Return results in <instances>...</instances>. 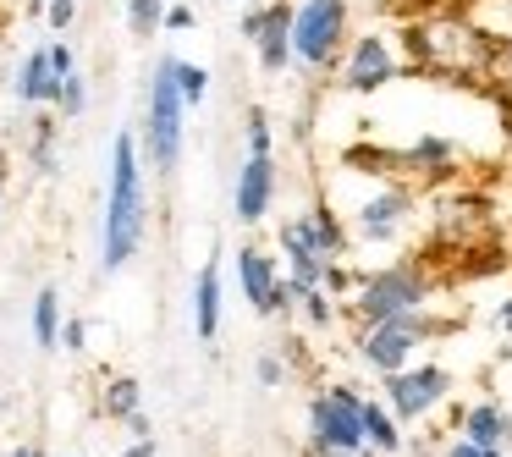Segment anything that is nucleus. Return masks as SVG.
Here are the masks:
<instances>
[{
  "instance_id": "obj_21",
  "label": "nucleus",
  "mask_w": 512,
  "mask_h": 457,
  "mask_svg": "<svg viewBox=\"0 0 512 457\" xmlns=\"http://www.w3.org/2000/svg\"><path fill=\"white\" fill-rule=\"evenodd\" d=\"M309 221H314V232H320V243H325V254H331V259H347V254H353V232H347L342 210H336L325 193L309 204Z\"/></svg>"
},
{
  "instance_id": "obj_14",
  "label": "nucleus",
  "mask_w": 512,
  "mask_h": 457,
  "mask_svg": "<svg viewBox=\"0 0 512 457\" xmlns=\"http://www.w3.org/2000/svg\"><path fill=\"white\" fill-rule=\"evenodd\" d=\"M276 188H281L276 155H254V149H248L243 166H237V182H232V215L243 226H259L276 210Z\"/></svg>"
},
{
  "instance_id": "obj_26",
  "label": "nucleus",
  "mask_w": 512,
  "mask_h": 457,
  "mask_svg": "<svg viewBox=\"0 0 512 457\" xmlns=\"http://www.w3.org/2000/svg\"><path fill=\"white\" fill-rule=\"evenodd\" d=\"M485 89L496 94V105H512V39H496V56H490Z\"/></svg>"
},
{
  "instance_id": "obj_19",
  "label": "nucleus",
  "mask_w": 512,
  "mask_h": 457,
  "mask_svg": "<svg viewBox=\"0 0 512 457\" xmlns=\"http://www.w3.org/2000/svg\"><path fill=\"white\" fill-rule=\"evenodd\" d=\"M364 441L375 457H402L408 435H402V419L391 413L386 397H364Z\"/></svg>"
},
{
  "instance_id": "obj_12",
  "label": "nucleus",
  "mask_w": 512,
  "mask_h": 457,
  "mask_svg": "<svg viewBox=\"0 0 512 457\" xmlns=\"http://www.w3.org/2000/svg\"><path fill=\"white\" fill-rule=\"evenodd\" d=\"M237 287H243V303L259 314V320H281V287H287V265H281L270 248L243 243L237 248Z\"/></svg>"
},
{
  "instance_id": "obj_24",
  "label": "nucleus",
  "mask_w": 512,
  "mask_h": 457,
  "mask_svg": "<svg viewBox=\"0 0 512 457\" xmlns=\"http://www.w3.org/2000/svg\"><path fill=\"white\" fill-rule=\"evenodd\" d=\"M28 166L39 171V177H56V116L39 111L34 122V144H28Z\"/></svg>"
},
{
  "instance_id": "obj_7",
  "label": "nucleus",
  "mask_w": 512,
  "mask_h": 457,
  "mask_svg": "<svg viewBox=\"0 0 512 457\" xmlns=\"http://www.w3.org/2000/svg\"><path fill=\"white\" fill-rule=\"evenodd\" d=\"M446 331H452V320H435L430 309L397 314V320H369V325H353V353L369 375H397V369H408Z\"/></svg>"
},
{
  "instance_id": "obj_17",
  "label": "nucleus",
  "mask_w": 512,
  "mask_h": 457,
  "mask_svg": "<svg viewBox=\"0 0 512 457\" xmlns=\"http://www.w3.org/2000/svg\"><path fill=\"white\" fill-rule=\"evenodd\" d=\"M193 336L215 342L221 336V259H204L199 276H193Z\"/></svg>"
},
{
  "instance_id": "obj_25",
  "label": "nucleus",
  "mask_w": 512,
  "mask_h": 457,
  "mask_svg": "<svg viewBox=\"0 0 512 457\" xmlns=\"http://www.w3.org/2000/svg\"><path fill=\"white\" fill-rule=\"evenodd\" d=\"M166 28V0H127V34L149 39Z\"/></svg>"
},
{
  "instance_id": "obj_5",
  "label": "nucleus",
  "mask_w": 512,
  "mask_h": 457,
  "mask_svg": "<svg viewBox=\"0 0 512 457\" xmlns=\"http://www.w3.org/2000/svg\"><path fill=\"white\" fill-rule=\"evenodd\" d=\"M358 177H369L364 193H358V199L342 210L353 243H364V248L402 243V232L419 221V188H413V182H402V177H375V171H358Z\"/></svg>"
},
{
  "instance_id": "obj_32",
  "label": "nucleus",
  "mask_w": 512,
  "mask_h": 457,
  "mask_svg": "<svg viewBox=\"0 0 512 457\" xmlns=\"http://www.w3.org/2000/svg\"><path fill=\"white\" fill-rule=\"evenodd\" d=\"M441 457H507V446H479V441H468V435H452V441L441 446Z\"/></svg>"
},
{
  "instance_id": "obj_33",
  "label": "nucleus",
  "mask_w": 512,
  "mask_h": 457,
  "mask_svg": "<svg viewBox=\"0 0 512 457\" xmlns=\"http://www.w3.org/2000/svg\"><path fill=\"white\" fill-rule=\"evenodd\" d=\"M45 23H50V34H67V28L78 23V0H50V6H45Z\"/></svg>"
},
{
  "instance_id": "obj_6",
  "label": "nucleus",
  "mask_w": 512,
  "mask_h": 457,
  "mask_svg": "<svg viewBox=\"0 0 512 457\" xmlns=\"http://www.w3.org/2000/svg\"><path fill=\"white\" fill-rule=\"evenodd\" d=\"M353 39V0H298L292 6V67L325 78L342 67V50Z\"/></svg>"
},
{
  "instance_id": "obj_41",
  "label": "nucleus",
  "mask_w": 512,
  "mask_h": 457,
  "mask_svg": "<svg viewBox=\"0 0 512 457\" xmlns=\"http://www.w3.org/2000/svg\"><path fill=\"white\" fill-rule=\"evenodd\" d=\"M23 6H28V17H45V6H50V0H23Z\"/></svg>"
},
{
  "instance_id": "obj_18",
  "label": "nucleus",
  "mask_w": 512,
  "mask_h": 457,
  "mask_svg": "<svg viewBox=\"0 0 512 457\" xmlns=\"http://www.w3.org/2000/svg\"><path fill=\"white\" fill-rule=\"evenodd\" d=\"M457 435H468L479 446H512V413L496 397H479L457 413Z\"/></svg>"
},
{
  "instance_id": "obj_39",
  "label": "nucleus",
  "mask_w": 512,
  "mask_h": 457,
  "mask_svg": "<svg viewBox=\"0 0 512 457\" xmlns=\"http://www.w3.org/2000/svg\"><path fill=\"white\" fill-rule=\"evenodd\" d=\"M496 331H501V336H512V298H501V303H496Z\"/></svg>"
},
{
  "instance_id": "obj_4",
  "label": "nucleus",
  "mask_w": 512,
  "mask_h": 457,
  "mask_svg": "<svg viewBox=\"0 0 512 457\" xmlns=\"http://www.w3.org/2000/svg\"><path fill=\"white\" fill-rule=\"evenodd\" d=\"M138 144H144V166H155L160 177H171V171L182 166V144H188V100H182V89H177V56H160L155 72H149Z\"/></svg>"
},
{
  "instance_id": "obj_2",
  "label": "nucleus",
  "mask_w": 512,
  "mask_h": 457,
  "mask_svg": "<svg viewBox=\"0 0 512 457\" xmlns=\"http://www.w3.org/2000/svg\"><path fill=\"white\" fill-rule=\"evenodd\" d=\"M149 237V188H144V144L133 127H122L111 144V188L100 215V270L116 276L138 259Z\"/></svg>"
},
{
  "instance_id": "obj_31",
  "label": "nucleus",
  "mask_w": 512,
  "mask_h": 457,
  "mask_svg": "<svg viewBox=\"0 0 512 457\" xmlns=\"http://www.w3.org/2000/svg\"><path fill=\"white\" fill-rule=\"evenodd\" d=\"M320 287L331 292V298H353V287H358V270H347L342 259H331V265H325V276H320Z\"/></svg>"
},
{
  "instance_id": "obj_13",
  "label": "nucleus",
  "mask_w": 512,
  "mask_h": 457,
  "mask_svg": "<svg viewBox=\"0 0 512 457\" xmlns=\"http://www.w3.org/2000/svg\"><path fill=\"white\" fill-rule=\"evenodd\" d=\"M276 254H281V265H287V276L303 281V287H320L325 265H331V254H325V243H320V232H314L309 210L287 215V221L276 226Z\"/></svg>"
},
{
  "instance_id": "obj_11",
  "label": "nucleus",
  "mask_w": 512,
  "mask_h": 457,
  "mask_svg": "<svg viewBox=\"0 0 512 457\" xmlns=\"http://www.w3.org/2000/svg\"><path fill=\"white\" fill-rule=\"evenodd\" d=\"M452 391H457V375L446 364H435V358H413L397 375H380V397L391 402V413H397L402 424L435 419V413L452 402Z\"/></svg>"
},
{
  "instance_id": "obj_3",
  "label": "nucleus",
  "mask_w": 512,
  "mask_h": 457,
  "mask_svg": "<svg viewBox=\"0 0 512 457\" xmlns=\"http://www.w3.org/2000/svg\"><path fill=\"white\" fill-rule=\"evenodd\" d=\"M441 298V276H435V259L408 254V259H386L380 270H358L353 298L342 303L353 314V325L369 320H397V314H424Z\"/></svg>"
},
{
  "instance_id": "obj_1",
  "label": "nucleus",
  "mask_w": 512,
  "mask_h": 457,
  "mask_svg": "<svg viewBox=\"0 0 512 457\" xmlns=\"http://www.w3.org/2000/svg\"><path fill=\"white\" fill-rule=\"evenodd\" d=\"M402 56H408V72H419V78L485 89L496 39L485 34V23L468 6H430V12L402 23Z\"/></svg>"
},
{
  "instance_id": "obj_20",
  "label": "nucleus",
  "mask_w": 512,
  "mask_h": 457,
  "mask_svg": "<svg viewBox=\"0 0 512 457\" xmlns=\"http://www.w3.org/2000/svg\"><path fill=\"white\" fill-rule=\"evenodd\" d=\"M61 292L56 287H39L34 292V309H28V331H34V347L39 353H56L61 347Z\"/></svg>"
},
{
  "instance_id": "obj_43",
  "label": "nucleus",
  "mask_w": 512,
  "mask_h": 457,
  "mask_svg": "<svg viewBox=\"0 0 512 457\" xmlns=\"http://www.w3.org/2000/svg\"><path fill=\"white\" fill-rule=\"evenodd\" d=\"M0 50H6V39H0Z\"/></svg>"
},
{
  "instance_id": "obj_42",
  "label": "nucleus",
  "mask_w": 512,
  "mask_h": 457,
  "mask_svg": "<svg viewBox=\"0 0 512 457\" xmlns=\"http://www.w3.org/2000/svg\"><path fill=\"white\" fill-rule=\"evenodd\" d=\"M501 127H507V138H512V105H501Z\"/></svg>"
},
{
  "instance_id": "obj_29",
  "label": "nucleus",
  "mask_w": 512,
  "mask_h": 457,
  "mask_svg": "<svg viewBox=\"0 0 512 457\" xmlns=\"http://www.w3.org/2000/svg\"><path fill=\"white\" fill-rule=\"evenodd\" d=\"M243 138H248V149H254V155H276V133H270V116L259 111H248V122H243Z\"/></svg>"
},
{
  "instance_id": "obj_22",
  "label": "nucleus",
  "mask_w": 512,
  "mask_h": 457,
  "mask_svg": "<svg viewBox=\"0 0 512 457\" xmlns=\"http://www.w3.org/2000/svg\"><path fill=\"white\" fill-rule=\"evenodd\" d=\"M138 408H144V380H138V375H111V380H105V391H100V413H105V419L127 424Z\"/></svg>"
},
{
  "instance_id": "obj_8",
  "label": "nucleus",
  "mask_w": 512,
  "mask_h": 457,
  "mask_svg": "<svg viewBox=\"0 0 512 457\" xmlns=\"http://www.w3.org/2000/svg\"><path fill=\"white\" fill-rule=\"evenodd\" d=\"M309 457H375L364 441V391L331 380L309 397Z\"/></svg>"
},
{
  "instance_id": "obj_10",
  "label": "nucleus",
  "mask_w": 512,
  "mask_h": 457,
  "mask_svg": "<svg viewBox=\"0 0 512 457\" xmlns=\"http://www.w3.org/2000/svg\"><path fill=\"white\" fill-rule=\"evenodd\" d=\"M424 243H430V259L474 254L479 243H490V199L468 188L435 193L430 210H424Z\"/></svg>"
},
{
  "instance_id": "obj_27",
  "label": "nucleus",
  "mask_w": 512,
  "mask_h": 457,
  "mask_svg": "<svg viewBox=\"0 0 512 457\" xmlns=\"http://www.w3.org/2000/svg\"><path fill=\"white\" fill-rule=\"evenodd\" d=\"M177 89H182V100H188V111H199V105L210 100V67L177 56Z\"/></svg>"
},
{
  "instance_id": "obj_16",
  "label": "nucleus",
  "mask_w": 512,
  "mask_h": 457,
  "mask_svg": "<svg viewBox=\"0 0 512 457\" xmlns=\"http://www.w3.org/2000/svg\"><path fill=\"white\" fill-rule=\"evenodd\" d=\"M12 94H17V105H28V111H56L61 78H56V67H50V45H34L23 56V67H17V78H12Z\"/></svg>"
},
{
  "instance_id": "obj_35",
  "label": "nucleus",
  "mask_w": 512,
  "mask_h": 457,
  "mask_svg": "<svg viewBox=\"0 0 512 457\" xmlns=\"http://www.w3.org/2000/svg\"><path fill=\"white\" fill-rule=\"evenodd\" d=\"M188 28H193V6H188V0L166 6V28H160V34H188Z\"/></svg>"
},
{
  "instance_id": "obj_30",
  "label": "nucleus",
  "mask_w": 512,
  "mask_h": 457,
  "mask_svg": "<svg viewBox=\"0 0 512 457\" xmlns=\"http://www.w3.org/2000/svg\"><path fill=\"white\" fill-rule=\"evenodd\" d=\"M254 380H259L265 391L287 386V353H276V347H270V353H259V358H254Z\"/></svg>"
},
{
  "instance_id": "obj_23",
  "label": "nucleus",
  "mask_w": 512,
  "mask_h": 457,
  "mask_svg": "<svg viewBox=\"0 0 512 457\" xmlns=\"http://www.w3.org/2000/svg\"><path fill=\"white\" fill-rule=\"evenodd\" d=\"M336 314H342V298H331L325 287H303L298 292V320L309 325V331H331Z\"/></svg>"
},
{
  "instance_id": "obj_36",
  "label": "nucleus",
  "mask_w": 512,
  "mask_h": 457,
  "mask_svg": "<svg viewBox=\"0 0 512 457\" xmlns=\"http://www.w3.org/2000/svg\"><path fill=\"white\" fill-rule=\"evenodd\" d=\"M265 12H270V0H265V6H248V12H243V39H248V45H254V34L265 28Z\"/></svg>"
},
{
  "instance_id": "obj_15",
  "label": "nucleus",
  "mask_w": 512,
  "mask_h": 457,
  "mask_svg": "<svg viewBox=\"0 0 512 457\" xmlns=\"http://www.w3.org/2000/svg\"><path fill=\"white\" fill-rule=\"evenodd\" d=\"M254 61L265 78H281L292 72V0H270L265 28L254 34Z\"/></svg>"
},
{
  "instance_id": "obj_28",
  "label": "nucleus",
  "mask_w": 512,
  "mask_h": 457,
  "mask_svg": "<svg viewBox=\"0 0 512 457\" xmlns=\"http://www.w3.org/2000/svg\"><path fill=\"white\" fill-rule=\"evenodd\" d=\"M56 111L67 116V122H78V116L89 111V83H83V72H72V78L61 83V100H56Z\"/></svg>"
},
{
  "instance_id": "obj_40",
  "label": "nucleus",
  "mask_w": 512,
  "mask_h": 457,
  "mask_svg": "<svg viewBox=\"0 0 512 457\" xmlns=\"http://www.w3.org/2000/svg\"><path fill=\"white\" fill-rule=\"evenodd\" d=\"M6 457H45V452H39V446H12Z\"/></svg>"
},
{
  "instance_id": "obj_37",
  "label": "nucleus",
  "mask_w": 512,
  "mask_h": 457,
  "mask_svg": "<svg viewBox=\"0 0 512 457\" xmlns=\"http://www.w3.org/2000/svg\"><path fill=\"white\" fill-rule=\"evenodd\" d=\"M127 435H133V441H144V435H155V419H149V413L138 408L133 419H127Z\"/></svg>"
},
{
  "instance_id": "obj_34",
  "label": "nucleus",
  "mask_w": 512,
  "mask_h": 457,
  "mask_svg": "<svg viewBox=\"0 0 512 457\" xmlns=\"http://www.w3.org/2000/svg\"><path fill=\"white\" fill-rule=\"evenodd\" d=\"M83 347H89V325H83L78 314H67V320H61V353H83Z\"/></svg>"
},
{
  "instance_id": "obj_38",
  "label": "nucleus",
  "mask_w": 512,
  "mask_h": 457,
  "mask_svg": "<svg viewBox=\"0 0 512 457\" xmlns=\"http://www.w3.org/2000/svg\"><path fill=\"white\" fill-rule=\"evenodd\" d=\"M122 457H160L155 435H144V441H127V446H122Z\"/></svg>"
},
{
  "instance_id": "obj_9",
  "label": "nucleus",
  "mask_w": 512,
  "mask_h": 457,
  "mask_svg": "<svg viewBox=\"0 0 512 457\" xmlns=\"http://www.w3.org/2000/svg\"><path fill=\"white\" fill-rule=\"evenodd\" d=\"M397 78H408V56H402V28H364V34L347 39L342 67H336V89L342 94H369L391 89Z\"/></svg>"
}]
</instances>
